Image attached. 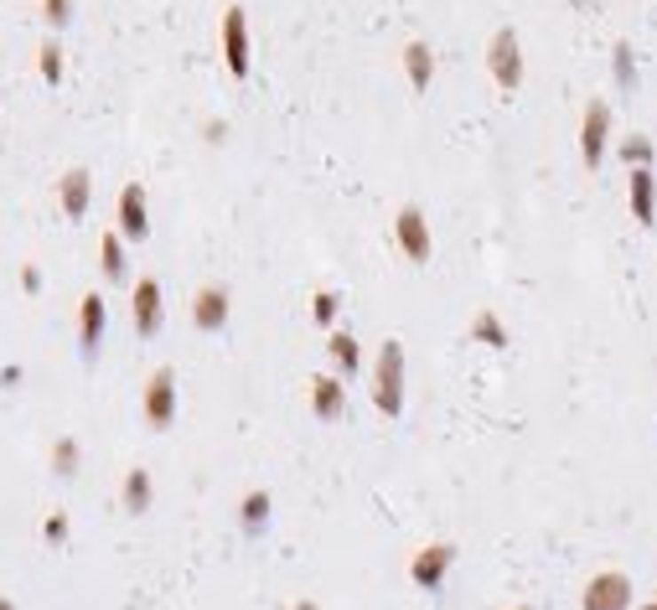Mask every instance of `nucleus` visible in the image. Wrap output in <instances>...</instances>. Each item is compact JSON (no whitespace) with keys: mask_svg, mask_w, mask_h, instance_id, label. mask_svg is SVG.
Here are the masks:
<instances>
[{"mask_svg":"<svg viewBox=\"0 0 657 610\" xmlns=\"http://www.w3.org/2000/svg\"><path fill=\"white\" fill-rule=\"evenodd\" d=\"M99 264H104V275H120L124 270V248H120L115 233H104V259H99Z\"/></svg>","mask_w":657,"mask_h":610,"instance_id":"6ab92c4d","label":"nucleus"},{"mask_svg":"<svg viewBox=\"0 0 657 610\" xmlns=\"http://www.w3.org/2000/svg\"><path fill=\"white\" fill-rule=\"evenodd\" d=\"M336 316V301L331 295H316V321H331Z\"/></svg>","mask_w":657,"mask_h":610,"instance_id":"393cba45","label":"nucleus"},{"mask_svg":"<svg viewBox=\"0 0 657 610\" xmlns=\"http://www.w3.org/2000/svg\"><path fill=\"white\" fill-rule=\"evenodd\" d=\"M192 321H197L202 332H218V326L228 321V295H223V290H202L197 305H192Z\"/></svg>","mask_w":657,"mask_h":610,"instance_id":"9d476101","label":"nucleus"},{"mask_svg":"<svg viewBox=\"0 0 657 610\" xmlns=\"http://www.w3.org/2000/svg\"><path fill=\"white\" fill-rule=\"evenodd\" d=\"M52 460H58V471H62V476H67V471H78V445H73V440H58Z\"/></svg>","mask_w":657,"mask_h":610,"instance_id":"4be33fe9","label":"nucleus"},{"mask_svg":"<svg viewBox=\"0 0 657 610\" xmlns=\"http://www.w3.org/2000/svg\"><path fill=\"white\" fill-rule=\"evenodd\" d=\"M404 62H409V83H415V89H424V83H430V73H435L430 47H424V42H415V47L404 52Z\"/></svg>","mask_w":657,"mask_h":610,"instance_id":"2eb2a0df","label":"nucleus"},{"mask_svg":"<svg viewBox=\"0 0 657 610\" xmlns=\"http://www.w3.org/2000/svg\"><path fill=\"white\" fill-rule=\"evenodd\" d=\"M647 610H657V600H653V606H647Z\"/></svg>","mask_w":657,"mask_h":610,"instance_id":"c85d7f7f","label":"nucleus"},{"mask_svg":"<svg viewBox=\"0 0 657 610\" xmlns=\"http://www.w3.org/2000/svg\"><path fill=\"white\" fill-rule=\"evenodd\" d=\"M477 336L487 341V347H508V332L497 326V316H492V310H487V316H477Z\"/></svg>","mask_w":657,"mask_h":610,"instance_id":"f3484780","label":"nucleus"},{"mask_svg":"<svg viewBox=\"0 0 657 610\" xmlns=\"http://www.w3.org/2000/svg\"><path fill=\"white\" fill-rule=\"evenodd\" d=\"M42 78H47V83H58L62 78V47H52V42L42 47Z\"/></svg>","mask_w":657,"mask_h":610,"instance_id":"412c9836","label":"nucleus"},{"mask_svg":"<svg viewBox=\"0 0 657 610\" xmlns=\"http://www.w3.org/2000/svg\"><path fill=\"white\" fill-rule=\"evenodd\" d=\"M124 497H130V507H135V512H146V502H150V476H146V471H135V476H130Z\"/></svg>","mask_w":657,"mask_h":610,"instance_id":"a211bd4d","label":"nucleus"},{"mask_svg":"<svg viewBox=\"0 0 657 610\" xmlns=\"http://www.w3.org/2000/svg\"><path fill=\"white\" fill-rule=\"evenodd\" d=\"M627 606H631V580L616 575V569L596 575L590 590H585V610H627Z\"/></svg>","mask_w":657,"mask_h":610,"instance_id":"7ed1b4c3","label":"nucleus"},{"mask_svg":"<svg viewBox=\"0 0 657 610\" xmlns=\"http://www.w3.org/2000/svg\"><path fill=\"white\" fill-rule=\"evenodd\" d=\"M487 62H492V78H497V89H503V93H512L518 83H523V52H518V36H512L508 27L492 36Z\"/></svg>","mask_w":657,"mask_h":610,"instance_id":"f03ea898","label":"nucleus"},{"mask_svg":"<svg viewBox=\"0 0 657 610\" xmlns=\"http://www.w3.org/2000/svg\"><path fill=\"white\" fill-rule=\"evenodd\" d=\"M373 398H378L384 414H399V409H404V352H399V341H384V352H378Z\"/></svg>","mask_w":657,"mask_h":610,"instance_id":"f257e3e1","label":"nucleus"},{"mask_svg":"<svg viewBox=\"0 0 657 610\" xmlns=\"http://www.w3.org/2000/svg\"><path fill=\"white\" fill-rule=\"evenodd\" d=\"M265 512H269V497H265V491H254V497L243 502V518H249V522H265Z\"/></svg>","mask_w":657,"mask_h":610,"instance_id":"5701e85b","label":"nucleus"},{"mask_svg":"<svg viewBox=\"0 0 657 610\" xmlns=\"http://www.w3.org/2000/svg\"><path fill=\"white\" fill-rule=\"evenodd\" d=\"M223 58H228V73H234V78L249 73V31H243V11H239V5L223 16Z\"/></svg>","mask_w":657,"mask_h":610,"instance_id":"20e7f679","label":"nucleus"},{"mask_svg":"<svg viewBox=\"0 0 657 610\" xmlns=\"http://www.w3.org/2000/svg\"><path fill=\"white\" fill-rule=\"evenodd\" d=\"M62 207L73 217H83V207H89V176H83V171H67V182H62Z\"/></svg>","mask_w":657,"mask_h":610,"instance_id":"4468645a","label":"nucleus"},{"mask_svg":"<svg viewBox=\"0 0 657 610\" xmlns=\"http://www.w3.org/2000/svg\"><path fill=\"white\" fill-rule=\"evenodd\" d=\"M155 321H161V290H155V279H140L135 285V326L150 336Z\"/></svg>","mask_w":657,"mask_h":610,"instance_id":"9b49d317","label":"nucleus"},{"mask_svg":"<svg viewBox=\"0 0 657 610\" xmlns=\"http://www.w3.org/2000/svg\"><path fill=\"white\" fill-rule=\"evenodd\" d=\"M47 21H67V0H47Z\"/></svg>","mask_w":657,"mask_h":610,"instance_id":"a878e982","label":"nucleus"},{"mask_svg":"<svg viewBox=\"0 0 657 610\" xmlns=\"http://www.w3.org/2000/svg\"><path fill=\"white\" fill-rule=\"evenodd\" d=\"M647 155H653L647 140H627V160H647Z\"/></svg>","mask_w":657,"mask_h":610,"instance_id":"b1692460","label":"nucleus"},{"mask_svg":"<svg viewBox=\"0 0 657 610\" xmlns=\"http://www.w3.org/2000/svg\"><path fill=\"white\" fill-rule=\"evenodd\" d=\"M606 124H611V109L596 98V104L585 109V135H580V155H585L590 171L600 166V151H606Z\"/></svg>","mask_w":657,"mask_h":610,"instance_id":"39448f33","label":"nucleus"},{"mask_svg":"<svg viewBox=\"0 0 657 610\" xmlns=\"http://www.w3.org/2000/svg\"><path fill=\"white\" fill-rule=\"evenodd\" d=\"M631 207H637V223H657L653 217V171H631Z\"/></svg>","mask_w":657,"mask_h":610,"instance_id":"f8f14e48","label":"nucleus"},{"mask_svg":"<svg viewBox=\"0 0 657 610\" xmlns=\"http://www.w3.org/2000/svg\"><path fill=\"white\" fill-rule=\"evenodd\" d=\"M120 228L130 233V239H146V192L140 186H124V197H120Z\"/></svg>","mask_w":657,"mask_h":610,"instance_id":"1a4fd4ad","label":"nucleus"},{"mask_svg":"<svg viewBox=\"0 0 657 610\" xmlns=\"http://www.w3.org/2000/svg\"><path fill=\"white\" fill-rule=\"evenodd\" d=\"M399 248H404L409 259H419V264L430 259V228H424V213H419V207H404V213H399Z\"/></svg>","mask_w":657,"mask_h":610,"instance_id":"423d86ee","label":"nucleus"},{"mask_svg":"<svg viewBox=\"0 0 657 610\" xmlns=\"http://www.w3.org/2000/svg\"><path fill=\"white\" fill-rule=\"evenodd\" d=\"M99 332H104V301H99V295H89V301H83V347H93V341H99Z\"/></svg>","mask_w":657,"mask_h":610,"instance_id":"dca6fc26","label":"nucleus"},{"mask_svg":"<svg viewBox=\"0 0 657 610\" xmlns=\"http://www.w3.org/2000/svg\"><path fill=\"white\" fill-rule=\"evenodd\" d=\"M146 414H150V425H171V414H177V383H171V372H155L150 378Z\"/></svg>","mask_w":657,"mask_h":610,"instance_id":"0eeeda50","label":"nucleus"},{"mask_svg":"<svg viewBox=\"0 0 657 610\" xmlns=\"http://www.w3.org/2000/svg\"><path fill=\"white\" fill-rule=\"evenodd\" d=\"M0 610H11V606H5V600H0Z\"/></svg>","mask_w":657,"mask_h":610,"instance_id":"cd10ccee","label":"nucleus"},{"mask_svg":"<svg viewBox=\"0 0 657 610\" xmlns=\"http://www.w3.org/2000/svg\"><path fill=\"white\" fill-rule=\"evenodd\" d=\"M331 357L342 367H358V341L352 336H331Z\"/></svg>","mask_w":657,"mask_h":610,"instance_id":"aec40b11","label":"nucleus"},{"mask_svg":"<svg viewBox=\"0 0 657 610\" xmlns=\"http://www.w3.org/2000/svg\"><path fill=\"white\" fill-rule=\"evenodd\" d=\"M296 610H316V606H296Z\"/></svg>","mask_w":657,"mask_h":610,"instance_id":"bb28decb","label":"nucleus"},{"mask_svg":"<svg viewBox=\"0 0 657 610\" xmlns=\"http://www.w3.org/2000/svg\"><path fill=\"white\" fill-rule=\"evenodd\" d=\"M450 559H455V549H450V544H430V549H424L415 564H409L415 584H424V590H430V584H440V575L450 569Z\"/></svg>","mask_w":657,"mask_h":610,"instance_id":"6e6552de","label":"nucleus"},{"mask_svg":"<svg viewBox=\"0 0 657 610\" xmlns=\"http://www.w3.org/2000/svg\"><path fill=\"white\" fill-rule=\"evenodd\" d=\"M311 403H316V414H321V419L342 414V383H336V378H316V388H311Z\"/></svg>","mask_w":657,"mask_h":610,"instance_id":"ddd939ff","label":"nucleus"}]
</instances>
